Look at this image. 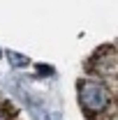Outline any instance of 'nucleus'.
I'll use <instances>...</instances> for the list:
<instances>
[{
	"label": "nucleus",
	"instance_id": "nucleus-2",
	"mask_svg": "<svg viewBox=\"0 0 118 120\" xmlns=\"http://www.w3.org/2000/svg\"><path fill=\"white\" fill-rule=\"evenodd\" d=\"M9 62H14V65H28V60L23 56H19V53H9Z\"/></svg>",
	"mask_w": 118,
	"mask_h": 120
},
{
	"label": "nucleus",
	"instance_id": "nucleus-1",
	"mask_svg": "<svg viewBox=\"0 0 118 120\" xmlns=\"http://www.w3.org/2000/svg\"><path fill=\"white\" fill-rule=\"evenodd\" d=\"M79 97H81L83 109H88V111H102L109 104V92H106V88H104L102 83H95V81L83 83L81 90H79Z\"/></svg>",
	"mask_w": 118,
	"mask_h": 120
}]
</instances>
